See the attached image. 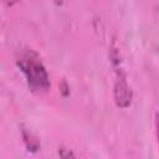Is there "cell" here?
<instances>
[{"label": "cell", "mask_w": 159, "mask_h": 159, "mask_svg": "<svg viewBox=\"0 0 159 159\" xmlns=\"http://www.w3.org/2000/svg\"><path fill=\"white\" fill-rule=\"evenodd\" d=\"M2 1H4L6 5H10V6H11V5H14V4H15L17 0H2Z\"/></svg>", "instance_id": "277c9868"}, {"label": "cell", "mask_w": 159, "mask_h": 159, "mask_svg": "<svg viewBox=\"0 0 159 159\" xmlns=\"http://www.w3.org/2000/svg\"><path fill=\"white\" fill-rule=\"evenodd\" d=\"M24 138H25V142H26V145H27L29 150H30V149L36 150V149L39 148V142H37L36 139H34V138L31 137V134H30V137H27L26 133L24 132Z\"/></svg>", "instance_id": "3957f363"}, {"label": "cell", "mask_w": 159, "mask_h": 159, "mask_svg": "<svg viewBox=\"0 0 159 159\" xmlns=\"http://www.w3.org/2000/svg\"><path fill=\"white\" fill-rule=\"evenodd\" d=\"M17 66L25 75L29 87L35 92H45L50 88V78L47 71L34 50H24L16 60Z\"/></svg>", "instance_id": "6da1fadb"}, {"label": "cell", "mask_w": 159, "mask_h": 159, "mask_svg": "<svg viewBox=\"0 0 159 159\" xmlns=\"http://www.w3.org/2000/svg\"><path fill=\"white\" fill-rule=\"evenodd\" d=\"M117 81L114 84V99L118 107L125 108L132 102V91L125 81V76L120 68L117 67Z\"/></svg>", "instance_id": "7a4b0ae2"}]
</instances>
